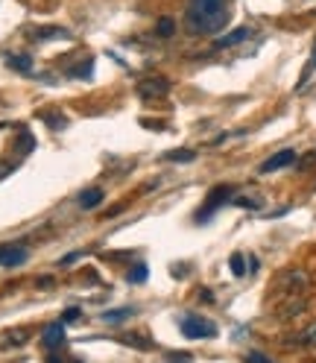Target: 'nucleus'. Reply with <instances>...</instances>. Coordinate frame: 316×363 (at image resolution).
<instances>
[{
	"label": "nucleus",
	"mask_w": 316,
	"mask_h": 363,
	"mask_svg": "<svg viewBox=\"0 0 316 363\" xmlns=\"http://www.w3.org/2000/svg\"><path fill=\"white\" fill-rule=\"evenodd\" d=\"M184 21L196 36H214L228 21V0H191Z\"/></svg>",
	"instance_id": "f257e3e1"
},
{
	"label": "nucleus",
	"mask_w": 316,
	"mask_h": 363,
	"mask_svg": "<svg viewBox=\"0 0 316 363\" xmlns=\"http://www.w3.org/2000/svg\"><path fill=\"white\" fill-rule=\"evenodd\" d=\"M182 334L188 340H205V337H217V325L202 320V316H184V320L179 323Z\"/></svg>",
	"instance_id": "f03ea898"
},
{
	"label": "nucleus",
	"mask_w": 316,
	"mask_h": 363,
	"mask_svg": "<svg viewBox=\"0 0 316 363\" xmlns=\"http://www.w3.org/2000/svg\"><path fill=\"white\" fill-rule=\"evenodd\" d=\"M167 91H170L167 76H144V80L138 82L141 100H158V97H167Z\"/></svg>",
	"instance_id": "7ed1b4c3"
},
{
	"label": "nucleus",
	"mask_w": 316,
	"mask_h": 363,
	"mask_svg": "<svg viewBox=\"0 0 316 363\" xmlns=\"http://www.w3.org/2000/svg\"><path fill=\"white\" fill-rule=\"evenodd\" d=\"M228 200H232V188L228 185H220V188H214L211 194H208V200H205V205L199 208V214H196V220H208L217 208L220 205H226Z\"/></svg>",
	"instance_id": "20e7f679"
},
{
	"label": "nucleus",
	"mask_w": 316,
	"mask_h": 363,
	"mask_svg": "<svg viewBox=\"0 0 316 363\" xmlns=\"http://www.w3.org/2000/svg\"><path fill=\"white\" fill-rule=\"evenodd\" d=\"M29 258V249L24 244H6L0 246V267H18Z\"/></svg>",
	"instance_id": "39448f33"
},
{
	"label": "nucleus",
	"mask_w": 316,
	"mask_h": 363,
	"mask_svg": "<svg viewBox=\"0 0 316 363\" xmlns=\"http://www.w3.org/2000/svg\"><path fill=\"white\" fill-rule=\"evenodd\" d=\"M290 164H296V152H293V150H281V152H276L272 159H267L264 164H260V173H272V170L290 167Z\"/></svg>",
	"instance_id": "423d86ee"
},
{
	"label": "nucleus",
	"mask_w": 316,
	"mask_h": 363,
	"mask_svg": "<svg viewBox=\"0 0 316 363\" xmlns=\"http://www.w3.org/2000/svg\"><path fill=\"white\" fill-rule=\"evenodd\" d=\"M41 343H45L50 351H56L59 346H64L68 340H64V323H53L45 328V334H41Z\"/></svg>",
	"instance_id": "0eeeda50"
},
{
	"label": "nucleus",
	"mask_w": 316,
	"mask_h": 363,
	"mask_svg": "<svg viewBox=\"0 0 316 363\" xmlns=\"http://www.w3.org/2000/svg\"><path fill=\"white\" fill-rule=\"evenodd\" d=\"M27 343H29V331H27V328H12V331L0 334V351L21 349V346H27Z\"/></svg>",
	"instance_id": "6e6552de"
},
{
	"label": "nucleus",
	"mask_w": 316,
	"mask_h": 363,
	"mask_svg": "<svg viewBox=\"0 0 316 363\" xmlns=\"http://www.w3.org/2000/svg\"><path fill=\"white\" fill-rule=\"evenodd\" d=\"M249 36H252V30H249V27H237V30H232V32H228V36L217 38V41H214V47H217V50H223V47H234V44L246 41Z\"/></svg>",
	"instance_id": "1a4fd4ad"
},
{
	"label": "nucleus",
	"mask_w": 316,
	"mask_h": 363,
	"mask_svg": "<svg viewBox=\"0 0 316 363\" xmlns=\"http://www.w3.org/2000/svg\"><path fill=\"white\" fill-rule=\"evenodd\" d=\"M29 36L32 41H53V38H71V32L62 27H36V30H29Z\"/></svg>",
	"instance_id": "9d476101"
},
{
	"label": "nucleus",
	"mask_w": 316,
	"mask_h": 363,
	"mask_svg": "<svg viewBox=\"0 0 316 363\" xmlns=\"http://www.w3.org/2000/svg\"><path fill=\"white\" fill-rule=\"evenodd\" d=\"M103 200H106L103 188H88V191L80 194V200H76V202H80V208H85V211H94V208L100 205Z\"/></svg>",
	"instance_id": "9b49d317"
},
{
	"label": "nucleus",
	"mask_w": 316,
	"mask_h": 363,
	"mask_svg": "<svg viewBox=\"0 0 316 363\" xmlns=\"http://www.w3.org/2000/svg\"><path fill=\"white\" fill-rule=\"evenodd\" d=\"M296 346H302V349H316V323H308L302 328V331L296 334V340H293Z\"/></svg>",
	"instance_id": "f8f14e48"
},
{
	"label": "nucleus",
	"mask_w": 316,
	"mask_h": 363,
	"mask_svg": "<svg viewBox=\"0 0 316 363\" xmlns=\"http://www.w3.org/2000/svg\"><path fill=\"white\" fill-rule=\"evenodd\" d=\"M132 314H135V307H114V311H106L100 320L108 323V325H117V323H123L126 316H132Z\"/></svg>",
	"instance_id": "ddd939ff"
},
{
	"label": "nucleus",
	"mask_w": 316,
	"mask_h": 363,
	"mask_svg": "<svg viewBox=\"0 0 316 363\" xmlns=\"http://www.w3.org/2000/svg\"><path fill=\"white\" fill-rule=\"evenodd\" d=\"M316 73V44H313V53H311V59H308V65H304V71H302V76H299V88H304L308 85V80Z\"/></svg>",
	"instance_id": "4468645a"
},
{
	"label": "nucleus",
	"mask_w": 316,
	"mask_h": 363,
	"mask_svg": "<svg viewBox=\"0 0 316 363\" xmlns=\"http://www.w3.org/2000/svg\"><path fill=\"white\" fill-rule=\"evenodd\" d=\"M6 62H9V68H15L21 73H29L32 71V59L29 56H9Z\"/></svg>",
	"instance_id": "2eb2a0df"
},
{
	"label": "nucleus",
	"mask_w": 316,
	"mask_h": 363,
	"mask_svg": "<svg viewBox=\"0 0 316 363\" xmlns=\"http://www.w3.org/2000/svg\"><path fill=\"white\" fill-rule=\"evenodd\" d=\"M36 147V141H32V135L29 132H21L18 135V144H15V150H18V156H27V152Z\"/></svg>",
	"instance_id": "dca6fc26"
},
{
	"label": "nucleus",
	"mask_w": 316,
	"mask_h": 363,
	"mask_svg": "<svg viewBox=\"0 0 316 363\" xmlns=\"http://www.w3.org/2000/svg\"><path fill=\"white\" fill-rule=\"evenodd\" d=\"M228 264H232V272H234L237 279H243V276H246V258L241 255V252H234V255L228 258Z\"/></svg>",
	"instance_id": "f3484780"
},
{
	"label": "nucleus",
	"mask_w": 316,
	"mask_h": 363,
	"mask_svg": "<svg viewBox=\"0 0 316 363\" xmlns=\"http://www.w3.org/2000/svg\"><path fill=\"white\" fill-rule=\"evenodd\" d=\"M123 343H126V346H132V349H144V351H149V349H152L149 337H135V334H126V337H123Z\"/></svg>",
	"instance_id": "a211bd4d"
},
{
	"label": "nucleus",
	"mask_w": 316,
	"mask_h": 363,
	"mask_svg": "<svg viewBox=\"0 0 316 363\" xmlns=\"http://www.w3.org/2000/svg\"><path fill=\"white\" fill-rule=\"evenodd\" d=\"M126 279L132 281V284H144V281H147V264H138V267H132Z\"/></svg>",
	"instance_id": "6ab92c4d"
},
{
	"label": "nucleus",
	"mask_w": 316,
	"mask_h": 363,
	"mask_svg": "<svg viewBox=\"0 0 316 363\" xmlns=\"http://www.w3.org/2000/svg\"><path fill=\"white\" fill-rule=\"evenodd\" d=\"M165 159H167V161H193L196 152H193V150H173V152H167Z\"/></svg>",
	"instance_id": "aec40b11"
},
{
	"label": "nucleus",
	"mask_w": 316,
	"mask_h": 363,
	"mask_svg": "<svg viewBox=\"0 0 316 363\" xmlns=\"http://www.w3.org/2000/svg\"><path fill=\"white\" fill-rule=\"evenodd\" d=\"M173 30H176V24H173V18H161V21H158V27H156V32H158V36H165V38H170V36H173Z\"/></svg>",
	"instance_id": "412c9836"
},
{
	"label": "nucleus",
	"mask_w": 316,
	"mask_h": 363,
	"mask_svg": "<svg viewBox=\"0 0 316 363\" xmlns=\"http://www.w3.org/2000/svg\"><path fill=\"white\" fill-rule=\"evenodd\" d=\"M41 117H45V124H47L50 129H64V126H68V120L59 117V115H41Z\"/></svg>",
	"instance_id": "4be33fe9"
},
{
	"label": "nucleus",
	"mask_w": 316,
	"mask_h": 363,
	"mask_svg": "<svg viewBox=\"0 0 316 363\" xmlns=\"http://www.w3.org/2000/svg\"><path fill=\"white\" fill-rule=\"evenodd\" d=\"M80 316H82V311H80V307H68V311L62 314V323H64V325H71V323H80Z\"/></svg>",
	"instance_id": "5701e85b"
},
{
	"label": "nucleus",
	"mask_w": 316,
	"mask_h": 363,
	"mask_svg": "<svg viewBox=\"0 0 316 363\" xmlns=\"http://www.w3.org/2000/svg\"><path fill=\"white\" fill-rule=\"evenodd\" d=\"M234 205H241V208H255V211H258V208L264 205V202H260V200H249V196H237Z\"/></svg>",
	"instance_id": "b1692460"
},
{
	"label": "nucleus",
	"mask_w": 316,
	"mask_h": 363,
	"mask_svg": "<svg viewBox=\"0 0 316 363\" xmlns=\"http://www.w3.org/2000/svg\"><path fill=\"white\" fill-rule=\"evenodd\" d=\"M296 164H299V170H311V167H313V164H316V150H311V152H308V156H304L302 161H296Z\"/></svg>",
	"instance_id": "393cba45"
},
{
	"label": "nucleus",
	"mask_w": 316,
	"mask_h": 363,
	"mask_svg": "<svg viewBox=\"0 0 316 363\" xmlns=\"http://www.w3.org/2000/svg\"><path fill=\"white\" fill-rule=\"evenodd\" d=\"M246 363H272L267 355H260V351H252V355H246Z\"/></svg>",
	"instance_id": "a878e982"
},
{
	"label": "nucleus",
	"mask_w": 316,
	"mask_h": 363,
	"mask_svg": "<svg viewBox=\"0 0 316 363\" xmlns=\"http://www.w3.org/2000/svg\"><path fill=\"white\" fill-rule=\"evenodd\" d=\"M82 258V252H71V255H64V258H59V267H68V264H73V261H80Z\"/></svg>",
	"instance_id": "bb28decb"
},
{
	"label": "nucleus",
	"mask_w": 316,
	"mask_h": 363,
	"mask_svg": "<svg viewBox=\"0 0 316 363\" xmlns=\"http://www.w3.org/2000/svg\"><path fill=\"white\" fill-rule=\"evenodd\" d=\"M12 170H15V161H0V179H6Z\"/></svg>",
	"instance_id": "cd10ccee"
},
{
	"label": "nucleus",
	"mask_w": 316,
	"mask_h": 363,
	"mask_svg": "<svg viewBox=\"0 0 316 363\" xmlns=\"http://www.w3.org/2000/svg\"><path fill=\"white\" fill-rule=\"evenodd\" d=\"M165 363H191V355H184V351H182V355H170Z\"/></svg>",
	"instance_id": "c85d7f7f"
},
{
	"label": "nucleus",
	"mask_w": 316,
	"mask_h": 363,
	"mask_svg": "<svg viewBox=\"0 0 316 363\" xmlns=\"http://www.w3.org/2000/svg\"><path fill=\"white\" fill-rule=\"evenodd\" d=\"M199 299L202 302H214V296H211V290H199Z\"/></svg>",
	"instance_id": "c756f323"
},
{
	"label": "nucleus",
	"mask_w": 316,
	"mask_h": 363,
	"mask_svg": "<svg viewBox=\"0 0 316 363\" xmlns=\"http://www.w3.org/2000/svg\"><path fill=\"white\" fill-rule=\"evenodd\" d=\"M73 363H82V360H73Z\"/></svg>",
	"instance_id": "7c9ffc66"
}]
</instances>
